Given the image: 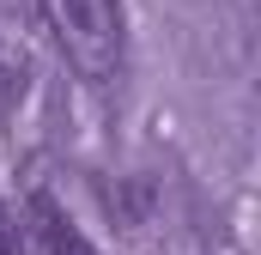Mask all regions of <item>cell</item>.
Returning <instances> with one entry per match:
<instances>
[{
	"label": "cell",
	"mask_w": 261,
	"mask_h": 255,
	"mask_svg": "<svg viewBox=\"0 0 261 255\" xmlns=\"http://www.w3.org/2000/svg\"><path fill=\"white\" fill-rule=\"evenodd\" d=\"M24 73H31V61H24V49H12V43L0 37V104H12V97L24 91Z\"/></svg>",
	"instance_id": "cell-3"
},
{
	"label": "cell",
	"mask_w": 261,
	"mask_h": 255,
	"mask_svg": "<svg viewBox=\"0 0 261 255\" xmlns=\"http://www.w3.org/2000/svg\"><path fill=\"white\" fill-rule=\"evenodd\" d=\"M61 61L85 85H110L128 55V31H122V6L116 0H37Z\"/></svg>",
	"instance_id": "cell-1"
},
{
	"label": "cell",
	"mask_w": 261,
	"mask_h": 255,
	"mask_svg": "<svg viewBox=\"0 0 261 255\" xmlns=\"http://www.w3.org/2000/svg\"><path fill=\"white\" fill-rule=\"evenodd\" d=\"M24 219H31V237H37V249H43V255H97L91 243H85V231L61 213V200H55L49 189H31Z\"/></svg>",
	"instance_id": "cell-2"
},
{
	"label": "cell",
	"mask_w": 261,
	"mask_h": 255,
	"mask_svg": "<svg viewBox=\"0 0 261 255\" xmlns=\"http://www.w3.org/2000/svg\"><path fill=\"white\" fill-rule=\"evenodd\" d=\"M0 255H18V243H12V219H6V207H0Z\"/></svg>",
	"instance_id": "cell-4"
}]
</instances>
